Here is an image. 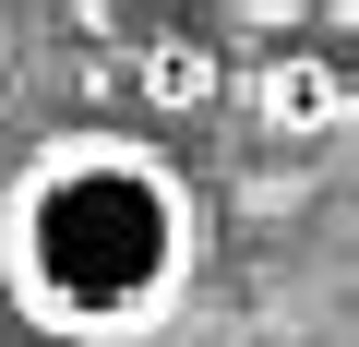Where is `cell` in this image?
<instances>
[{
	"mask_svg": "<svg viewBox=\"0 0 359 347\" xmlns=\"http://www.w3.org/2000/svg\"><path fill=\"white\" fill-rule=\"evenodd\" d=\"M13 275L72 335L144 323L180 275V192L156 180V156H132V144L48 156L25 180V216H13Z\"/></svg>",
	"mask_w": 359,
	"mask_h": 347,
	"instance_id": "cell-1",
	"label": "cell"
}]
</instances>
